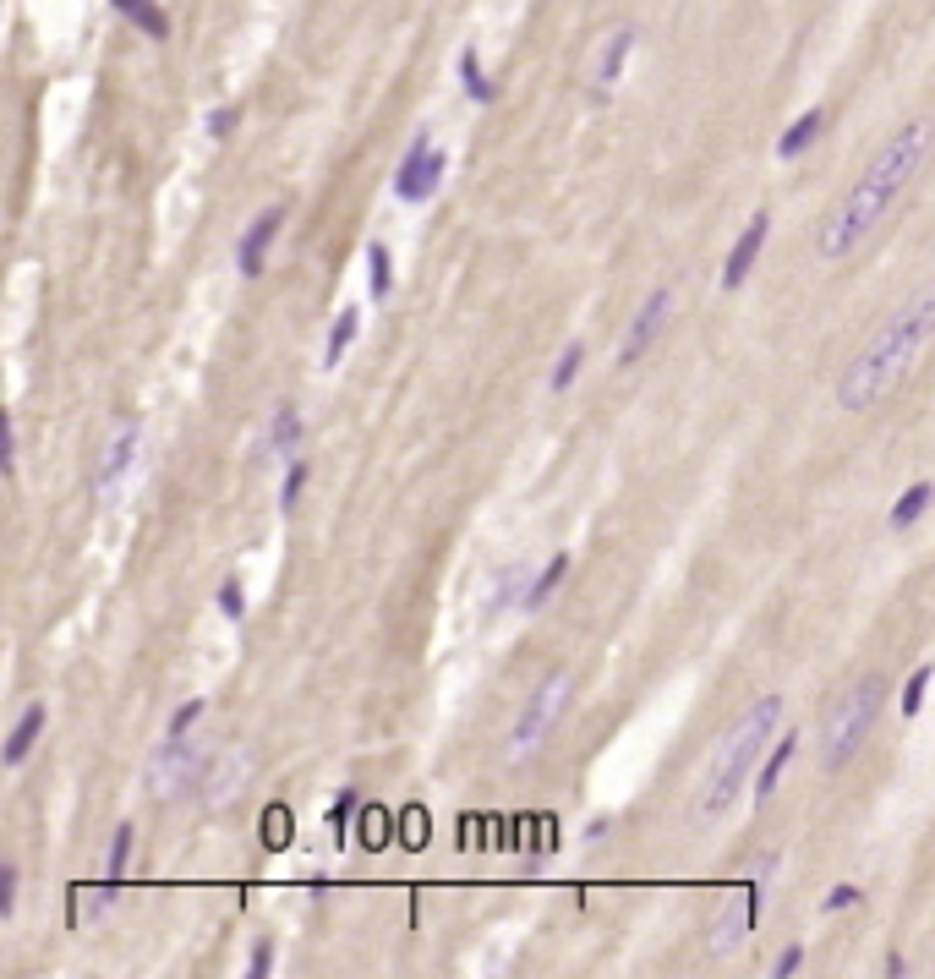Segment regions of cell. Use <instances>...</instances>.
Wrapping results in <instances>:
<instances>
[{
  "label": "cell",
  "instance_id": "1",
  "mask_svg": "<svg viewBox=\"0 0 935 979\" xmlns=\"http://www.w3.org/2000/svg\"><path fill=\"white\" fill-rule=\"evenodd\" d=\"M930 148H935V121L914 115V121L897 126V132L875 148V159L864 165V176L848 186V197L821 219V230H815V252H821L826 263L853 258V252L875 236V225L892 214V203L903 197V186L919 176V165L930 159Z\"/></svg>",
  "mask_w": 935,
  "mask_h": 979
},
{
  "label": "cell",
  "instance_id": "2",
  "mask_svg": "<svg viewBox=\"0 0 935 979\" xmlns=\"http://www.w3.org/2000/svg\"><path fill=\"white\" fill-rule=\"evenodd\" d=\"M930 334H935V279L919 285L914 296H903V307L859 345V356H853L843 367V378H837V405H843V411H870V405H881L886 394L903 383V372L914 367V356L930 345Z\"/></svg>",
  "mask_w": 935,
  "mask_h": 979
},
{
  "label": "cell",
  "instance_id": "3",
  "mask_svg": "<svg viewBox=\"0 0 935 979\" xmlns=\"http://www.w3.org/2000/svg\"><path fill=\"white\" fill-rule=\"evenodd\" d=\"M777 722H782V695L766 690L722 728L717 750H711V761H706V777H700V794H695L700 821H722V815H728V804L744 794V777L761 772L766 744L782 733Z\"/></svg>",
  "mask_w": 935,
  "mask_h": 979
},
{
  "label": "cell",
  "instance_id": "4",
  "mask_svg": "<svg viewBox=\"0 0 935 979\" xmlns=\"http://www.w3.org/2000/svg\"><path fill=\"white\" fill-rule=\"evenodd\" d=\"M881 701H886L881 673H864V679L853 684L843 701L826 706V728H821V766H826V772H843L853 755H859V744L875 733Z\"/></svg>",
  "mask_w": 935,
  "mask_h": 979
},
{
  "label": "cell",
  "instance_id": "5",
  "mask_svg": "<svg viewBox=\"0 0 935 979\" xmlns=\"http://www.w3.org/2000/svg\"><path fill=\"white\" fill-rule=\"evenodd\" d=\"M569 690H575V679H569L564 668H553L531 695H525L520 717H514V733H509V761H531V755L542 750V739L553 733L558 712L569 706Z\"/></svg>",
  "mask_w": 935,
  "mask_h": 979
},
{
  "label": "cell",
  "instance_id": "6",
  "mask_svg": "<svg viewBox=\"0 0 935 979\" xmlns=\"http://www.w3.org/2000/svg\"><path fill=\"white\" fill-rule=\"evenodd\" d=\"M197 772H203V755L192 750V733H165V744L148 761V794L159 804H170L197 783Z\"/></svg>",
  "mask_w": 935,
  "mask_h": 979
},
{
  "label": "cell",
  "instance_id": "7",
  "mask_svg": "<svg viewBox=\"0 0 935 979\" xmlns=\"http://www.w3.org/2000/svg\"><path fill=\"white\" fill-rule=\"evenodd\" d=\"M443 165H449V159H443L438 148L427 143V132H422V137H411L405 159L394 165V197H400V203H427V197H438V186H443Z\"/></svg>",
  "mask_w": 935,
  "mask_h": 979
},
{
  "label": "cell",
  "instance_id": "8",
  "mask_svg": "<svg viewBox=\"0 0 935 979\" xmlns=\"http://www.w3.org/2000/svg\"><path fill=\"white\" fill-rule=\"evenodd\" d=\"M668 312H673V290H651V296L640 301V312L629 318V329H624V345H618V367H635V361L657 345Z\"/></svg>",
  "mask_w": 935,
  "mask_h": 979
},
{
  "label": "cell",
  "instance_id": "9",
  "mask_svg": "<svg viewBox=\"0 0 935 979\" xmlns=\"http://www.w3.org/2000/svg\"><path fill=\"white\" fill-rule=\"evenodd\" d=\"M137 454H143V422H121L110 433V444H104V460H99V493L104 498H110L126 476H132Z\"/></svg>",
  "mask_w": 935,
  "mask_h": 979
},
{
  "label": "cell",
  "instance_id": "10",
  "mask_svg": "<svg viewBox=\"0 0 935 979\" xmlns=\"http://www.w3.org/2000/svg\"><path fill=\"white\" fill-rule=\"evenodd\" d=\"M285 230V208H263V214L252 219L247 230H241V241H236V268H241V279H257L263 274V263H268V247H274V236Z\"/></svg>",
  "mask_w": 935,
  "mask_h": 979
},
{
  "label": "cell",
  "instance_id": "11",
  "mask_svg": "<svg viewBox=\"0 0 935 979\" xmlns=\"http://www.w3.org/2000/svg\"><path fill=\"white\" fill-rule=\"evenodd\" d=\"M766 230H771V214L761 208V214H750V225H744V236L733 241V252H728V263H722V290H744V279H750V268H755V258H761V247H766Z\"/></svg>",
  "mask_w": 935,
  "mask_h": 979
},
{
  "label": "cell",
  "instance_id": "12",
  "mask_svg": "<svg viewBox=\"0 0 935 979\" xmlns=\"http://www.w3.org/2000/svg\"><path fill=\"white\" fill-rule=\"evenodd\" d=\"M761 897H766L761 881H755V887H739V892H733V903H728V914H722V925L711 930V947H717V952L739 947V941L755 930V903H761Z\"/></svg>",
  "mask_w": 935,
  "mask_h": 979
},
{
  "label": "cell",
  "instance_id": "13",
  "mask_svg": "<svg viewBox=\"0 0 935 979\" xmlns=\"http://www.w3.org/2000/svg\"><path fill=\"white\" fill-rule=\"evenodd\" d=\"M247 777H252V755H247V750H230L225 761L214 766V777H208V788H203V794H208V804H214V810H225V804H236L241 794H247Z\"/></svg>",
  "mask_w": 935,
  "mask_h": 979
},
{
  "label": "cell",
  "instance_id": "14",
  "mask_svg": "<svg viewBox=\"0 0 935 979\" xmlns=\"http://www.w3.org/2000/svg\"><path fill=\"white\" fill-rule=\"evenodd\" d=\"M44 722H50L44 701H28V706H22V717L11 722V733H6V750H0V761H6V766H22V761H28V750L39 744Z\"/></svg>",
  "mask_w": 935,
  "mask_h": 979
},
{
  "label": "cell",
  "instance_id": "15",
  "mask_svg": "<svg viewBox=\"0 0 935 979\" xmlns=\"http://www.w3.org/2000/svg\"><path fill=\"white\" fill-rule=\"evenodd\" d=\"M629 50H635V28H629V22H618V28L602 39V55H596V72H591V77H596V93H607V88L618 83V77H624Z\"/></svg>",
  "mask_w": 935,
  "mask_h": 979
},
{
  "label": "cell",
  "instance_id": "16",
  "mask_svg": "<svg viewBox=\"0 0 935 979\" xmlns=\"http://www.w3.org/2000/svg\"><path fill=\"white\" fill-rule=\"evenodd\" d=\"M793 755H799V733L788 728V733H777V739H771V750H766L761 772H755V799H771V794H777V783L788 777Z\"/></svg>",
  "mask_w": 935,
  "mask_h": 979
},
{
  "label": "cell",
  "instance_id": "17",
  "mask_svg": "<svg viewBox=\"0 0 935 979\" xmlns=\"http://www.w3.org/2000/svg\"><path fill=\"white\" fill-rule=\"evenodd\" d=\"M826 132V110H804L799 121L788 126V132L777 137V159H799V154H810L815 148V137Z\"/></svg>",
  "mask_w": 935,
  "mask_h": 979
},
{
  "label": "cell",
  "instance_id": "18",
  "mask_svg": "<svg viewBox=\"0 0 935 979\" xmlns=\"http://www.w3.org/2000/svg\"><path fill=\"white\" fill-rule=\"evenodd\" d=\"M115 11H121L126 22H132L137 33H148L154 44H165L170 39V17H165V6H154V0H110Z\"/></svg>",
  "mask_w": 935,
  "mask_h": 979
},
{
  "label": "cell",
  "instance_id": "19",
  "mask_svg": "<svg viewBox=\"0 0 935 979\" xmlns=\"http://www.w3.org/2000/svg\"><path fill=\"white\" fill-rule=\"evenodd\" d=\"M564 575H569V553H553L547 558V569L536 580H525V591H520V608L525 613H536V608H547V597H553L558 586H564Z\"/></svg>",
  "mask_w": 935,
  "mask_h": 979
},
{
  "label": "cell",
  "instance_id": "20",
  "mask_svg": "<svg viewBox=\"0 0 935 979\" xmlns=\"http://www.w3.org/2000/svg\"><path fill=\"white\" fill-rule=\"evenodd\" d=\"M930 504H935V482H925V476H919L914 487H903V498H897V504H892V515H886V526H892V531H908V526H914V520L930 509Z\"/></svg>",
  "mask_w": 935,
  "mask_h": 979
},
{
  "label": "cell",
  "instance_id": "21",
  "mask_svg": "<svg viewBox=\"0 0 935 979\" xmlns=\"http://www.w3.org/2000/svg\"><path fill=\"white\" fill-rule=\"evenodd\" d=\"M296 444H301V411L285 400V405L274 411V422H268V449H274V454H290Z\"/></svg>",
  "mask_w": 935,
  "mask_h": 979
},
{
  "label": "cell",
  "instance_id": "22",
  "mask_svg": "<svg viewBox=\"0 0 935 979\" xmlns=\"http://www.w3.org/2000/svg\"><path fill=\"white\" fill-rule=\"evenodd\" d=\"M356 329H361V312L345 307L340 318H334V329H329V345H323V367H340L345 351H350V340H356Z\"/></svg>",
  "mask_w": 935,
  "mask_h": 979
},
{
  "label": "cell",
  "instance_id": "23",
  "mask_svg": "<svg viewBox=\"0 0 935 979\" xmlns=\"http://www.w3.org/2000/svg\"><path fill=\"white\" fill-rule=\"evenodd\" d=\"M367 285H372V301L394 296V268H389V247H383V241L367 247Z\"/></svg>",
  "mask_w": 935,
  "mask_h": 979
},
{
  "label": "cell",
  "instance_id": "24",
  "mask_svg": "<svg viewBox=\"0 0 935 979\" xmlns=\"http://www.w3.org/2000/svg\"><path fill=\"white\" fill-rule=\"evenodd\" d=\"M132 843H137L132 821H121V826H115V837H110V859H104V881H110V887H121L126 859H132Z\"/></svg>",
  "mask_w": 935,
  "mask_h": 979
},
{
  "label": "cell",
  "instance_id": "25",
  "mask_svg": "<svg viewBox=\"0 0 935 979\" xmlns=\"http://www.w3.org/2000/svg\"><path fill=\"white\" fill-rule=\"evenodd\" d=\"M580 361H586V340H569L564 351H558V361H553V378H547V389H553V394H564L569 383L580 378Z\"/></svg>",
  "mask_w": 935,
  "mask_h": 979
},
{
  "label": "cell",
  "instance_id": "26",
  "mask_svg": "<svg viewBox=\"0 0 935 979\" xmlns=\"http://www.w3.org/2000/svg\"><path fill=\"white\" fill-rule=\"evenodd\" d=\"M257 837H263V848H290V810L285 804H268Z\"/></svg>",
  "mask_w": 935,
  "mask_h": 979
},
{
  "label": "cell",
  "instance_id": "27",
  "mask_svg": "<svg viewBox=\"0 0 935 979\" xmlns=\"http://www.w3.org/2000/svg\"><path fill=\"white\" fill-rule=\"evenodd\" d=\"M460 77H465V93H471L476 104H493V93H498V88L482 77V66H476V50H471V44L460 50Z\"/></svg>",
  "mask_w": 935,
  "mask_h": 979
},
{
  "label": "cell",
  "instance_id": "28",
  "mask_svg": "<svg viewBox=\"0 0 935 979\" xmlns=\"http://www.w3.org/2000/svg\"><path fill=\"white\" fill-rule=\"evenodd\" d=\"M930 679H935V668L930 662H919L914 673H908V684H903V717L914 722L919 717V706H925V690H930Z\"/></svg>",
  "mask_w": 935,
  "mask_h": 979
},
{
  "label": "cell",
  "instance_id": "29",
  "mask_svg": "<svg viewBox=\"0 0 935 979\" xmlns=\"http://www.w3.org/2000/svg\"><path fill=\"white\" fill-rule=\"evenodd\" d=\"M307 476H312L307 460H290V465H285V482H279V509H285V515L296 509V498L307 493Z\"/></svg>",
  "mask_w": 935,
  "mask_h": 979
},
{
  "label": "cell",
  "instance_id": "30",
  "mask_svg": "<svg viewBox=\"0 0 935 979\" xmlns=\"http://www.w3.org/2000/svg\"><path fill=\"white\" fill-rule=\"evenodd\" d=\"M389 832H394L389 810H378V804H372V810L361 815V848H372V854H378V848L389 843Z\"/></svg>",
  "mask_w": 935,
  "mask_h": 979
},
{
  "label": "cell",
  "instance_id": "31",
  "mask_svg": "<svg viewBox=\"0 0 935 979\" xmlns=\"http://www.w3.org/2000/svg\"><path fill=\"white\" fill-rule=\"evenodd\" d=\"M214 602H219V613H225L230 624L247 619V597H241V580H236V575H230L225 586H219V597H214Z\"/></svg>",
  "mask_w": 935,
  "mask_h": 979
},
{
  "label": "cell",
  "instance_id": "32",
  "mask_svg": "<svg viewBox=\"0 0 935 979\" xmlns=\"http://www.w3.org/2000/svg\"><path fill=\"white\" fill-rule=\"evenodd\" d=\"M853 903H864V887H853V881H837V887L821 897L826 914H843V908H853Z\"/></svg>",
  "mask_w": 935,
  "mask_h": 979
},
{
  "label": "cell",
  "instance_id": "33",
  "mask_svg": "<svg viewBox=\"0 0 935 979\" xmlns=\"http://www.w3.org/2000/svg\"><path fill=\"white\" fill-rule=\"evenodd\" d=\"M350 815H356V794L350 788H340V799H334V810H329V826H334V837H350Z\"/></svg>",
  "mask_w": 935,
  "mask_h": 979
},
{
  "label": "cell",
  "instance_id": "34",
  "mask_svg": "<svg viewBox=\"0 0 935 979\" xmlns=\"http://www.w3.org/2000/svg\"><path fill=\"white\" fill-rule=\"evenodd\" d=\"M17 887H22L17 865H6V870H0V919H11V914H17Z\"/></svg>",
  "mask_w": 935,
  "mask_h": 979
},
{
  "label": "cell",
  "instance_id": "35",
  "mask_svg": "<svg viewBox=\"0 0 935 979\" xmlns=\"http://www.w3.org/2000/svg\"><path fill=\"white\" fill-rule=\"evenodd\" d=\"M203 706H208V701H203V695H192V701H186V706H181V712H175V717H170V728H165V733H192V722H197V717H203Z\"/></svg>",
  "mask_w": 935,
  "mask_h": 979
},
{
  "label": "cell",
  "instance_id": "36",
  "mask_svg": "<svg viewBox=\"0 0 935 979\" xmlns=\"http://www.w3.org/2000/svg\"><path fill=\"white\" fill-rule=\"evenodd\" d=\"M230 132H236V104H219L208 115V137H230Z\"/></svg>",
  "mask_w": 935,
  "mask_h": 979
},
{
  "label": "cell",
  "instance_id": "37",
  "mask_svg": "<svg viewBox=\"0 0 935 979\" xmlns=\"http://www.w3.org/2000/svg\"><path fill=\"white\" fill-rule=\"evenodd\" d=\"M247 974H252V979H268V974H274V947H268V941H257V947H252Z\"/></svg>",
  "mask_w": 935,
  "mask_h": 979
},
{
  "label": "cell",
  "instance_id": "38",
  "mask_svg": "<svg viewBox=\"0 0 935 979\" xmlns=\"http://www.w3.org/2000/svg\"><path fill=\"white\" fill-rule=\"evenodd\" d=\"M799 963H804V947H788V952L777 958V969H771V974H777V979H793V974H799Z\"/></svg>",
  "mask_w": 935,
  "mask_h": 979
},
{
  "label": "cell",
  "instance_id": "39",
  "mask_svg": "<svg viewBox=\"0 0 935 979\" xmlns=\"http://www.w3.org/2000/svg\"><path fill=\"white\" fill-rule=\"evenodd\" d=\"M405 821H411V826H405V843H422V837H427V826H422V810H411V815H405Z\"/></svg>",
  "mask_w": 935,
  "mask_h": 979
},
{
  "label": "cell",
  "instance_id": "40",
  "mask_svg": "<svg viewBox=\"0 0 935 979\" xmlns=\"http://www.w3.org/2000/svg\"><path fill=\"white\" fill-rule=\"evenodd\" d=\"M602 837H607V821H602V815H596V821L586 826V843H602Z\"/></svg>",
  "mask_w": 935,
  "mask_h": 979
}]
</instances>
